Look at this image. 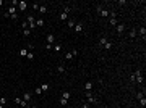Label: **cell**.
<instances>
[{
	"label": "cell",
	"mask_w": 146,
	"mask_h": 108,
	"mask_svg": "<svg viewBox=\"0 0 146 108\" xmlns=\"http://www.w3.org/2000/svg\"><path fill=\"white\" fill-rule=\"evenodd\" d=\"M96 10H97L99 16H102V18H107V16H109V10H107V8H102L101 5H97V7H96Z\"/></svg>",
	"instance_id": "6da1fadb"
},
{
	"label": "cell",
	"mask_w": 146,
	"mask_h": 108,
	"mask_svg": "<svg viewBox=\"0 0 146 108\" xmlns=\"http://www.w3.org/2000/svg\"><path fill=\"white\" fill-rule=\"evenodd\" d=\"M73 31H75V32H78V34L84 32V24H83L81 21H76V24H75V27H73Z\"/></svg>",
	"instance_id": "7a4b0ae2"
},
{
	"label": "cell",
	"mask_w": 146,
	"mask_h": 108,
	"mask_svg": "<svg viewBox=\"0 0 146 108\" xmlns=\"http://www.w3.org/2000/svg\"><path fill=\"white\" fill-rule=\"evenodd\" d=\"M86 102H88V103L91 105V103H97L99 100L96 99V97H92V95H91V92H86Z\"/></svg>",
	"instance_id": "3957f363"
},
{
	"label": "cell",
	"mask_w": 146,
	"mask_h": 108,
	"mask_svg": "<svg viewBox=\"0 0 146 108\" xmlns=\"http://www.w3.org/2000/svg\"><path fill=\"white\" fill-rule=\"evenodd\" d=\"M62 48H63V45L60 44V42H55V44L52 45V50H54L55 53H60V52H62Z\"/></svg>",
	"instance_id": "277c9868"
},
{
	"label": "cell",
	"mask_w": 146,
	"mask_h": 108,
	"mask_svg": "<svg viewBox=\"0 0 146 108\" xmlns=\"http://www.w3.org/2000/svg\"><path fill=\"white\" fill-rule=\"evenodd\" d=\"M46 42H47L49 45H54V44H55V36L52 34V32H50V34H47V36H46Z\"/></svg>",
	"instance_id": "5b68a950"
},
{
	"label": "cell",
	"mask_w": 146,
	"mask_h": 108,
	"mask_svg": "<svg viewBox=\"0 0 146 108\" xmlns=\"http://www.w3.org/2000/svg\"><path fill=\"white\" fill-rule=\"evenodd\" d=\"M133 74H135V81H136L138 84H141V82H143V76H141V71H140V69H136V71L133 73Z\"/></svg>",
	"instance_id": "8992f818"
},
{
	"label": "cell",
	"mask_w": 146,
	"mask_h": 108,
	"mask_svg": "<svg viewBox=\"0 0 146 108\" xmlns=\"http://www.w3.org/2000/svg\"><path fill=\"white\" fill-rule=\"evenodd\" d=\"M18 11H26V8H28V3L26 2H18Z\"/></svg>",
	"instance_id": "52a82bcc"
},
{
	"label": "cell",
	"mask_w": 146,
	"mask_h": 108,
	"mask_svg": "<svg viewBox=\"0 0 146 108\" xmlns=\"http://www.w3.org/2000/svg\"><path fill=\"white\" fill-rule=\"evenodd\" d=\"M115 27H117V32L122 34V32L125 31V27H127V26H125V23H117V26H115Z\"/></svg>",
	"instance_id": "ba28073f"
},
{
	"label": "cell",
	"mask_w": 146,
	"mask_h": 108,
	"mask_svg": "<svg viewBox=\"0 0 146 108\" xmlns=\"http://www.w3.org/2000/svg\"><path fill=\"white\" fill-rule=\"evenodd\" d=\"M41 15H46L47 11H49V8H47V5H39V10H37Z\"/></svg>",
	"instance_id": "9c48e42d"
},
{
	"label": "cell",
	"mask_w": 146,
	"mask_h": 108,
	"mask_svg": "<svg viewBox=\"0 0 146 108\" xmlns=\"http://www.w3.org/2000/svg\"><path fill=\"white\" fill-rule=\"evenodd\" d=\"M136 32H138V34H140L141 37H143V39H145V37H146V27H145V26H141L140 29H136Z\"/></svg>",
	"instance_id": "30bf717a"
},
{
	"label": "cell",
	"mask_w": 146,
	"mask_h": 108,
	"mask_svg": "<svg viewBox=\"0 0 146 108\" xmlns=\"http://www.w3.org/2000/svg\"><path fill=\"white\" fill-rule=\"evenodd\" d=\"M107 42H109V39H107L106 36H102V37L99 39V47H104V45L107 44Z\"/></svg>",
	"instance_id": "8fae6325"
},
{
	"label": "cell",
	"mask_w": 146,
	"mask_h": 108,
	"mask_svg": "<svg viewBox=\"0 0 146 108\" xmlns=\"http://www.w3.org/2000/svg\"><path fill=\"white\" fill-rule=\"evenodd\" d=\"M73 10H75V8H73V7H70V5H63V10H62V11L68 15V13H72Z\"/></svg>",
	"instance_id": "7c38bea8"
},
{
	"label": "cell",
	"mask_w": 146,
	"mask_h": 108,
	"mask_svg": "<svg viewBox=\"0 0 146 108\" xmlns=\"http://www.w3.org/2000/svg\"><path fill=\"white\" fill-rule=\"evenodd\" d=\"M128 34H130V39H136V37H138L136 29H130V31H128Z\"/></svg>",
	"instance_id": "4fadbf2b"
},
{
	"label": "cell",
	"mask_w": 146,
	"mask_h": 108,
	"mask_svg": "<svg viewBox=\"0 0 146 108\" xmlns=\"http://www.w3.org/2000/svg\"><path fill=\"white\" fill-rule=\"evenodd\" d=\"M44 24H46V21H44L42 18L36 19V27H44Z\"/></svg>",
	"instance_id": "5bb4252c"
},
{
	"label": "cell",
	"mask_w": 146,
	"mask_h": 108,
	"mask_svg": "<svg viewBox=\"0 0 146 108\" xmlns=\"http://www.w3.org/2000/svg\"><path fill=\"white\" fill-rule=\"evenodd\" d=\"M57 73H58V74H63V73H65V66H63L62 63L57 66Z\"/></svg>",
	"instance_id": "9a60e30c"
},
{
	"label": "cell",
	"mask_w": 146,
	"mask_h": 108,
	"mask_svg": "<svg viewBox=\"0 0 146 108\" xmlns=\"http://www.w3.org/2000/svg\"><path fill=\"white\" fill-rule=\"evenodd\" d=\"M58 19H60V21H65V19H68V15H67V13H63V11H60Z\"/></svg>",
	"instance_id": "2e32d148"
},
{
	"label": "cell",
	"mask_w": 146,
	"mask_h": 108,
	"mask_svg": "<svg viewBox=\"0 0 146 108\" xmlns=\"http://www.w3.org/2000/svg\"><path fill=\"white\" fill-rule=\"evenodd\" d=\"M75 24H76V21H75V19H72V18H68V27H70V29H73V27H75Z\"/></svg>",
	"instance_id": "e0dca14e"
},
{
	"label": "cell",
	"mask_w": 146,
	"mask_h": 108,
	"mask_svg": "<svg viewBox=\"0 0 146 108\" xmlns=\"http://www.w3.org/2000/svg\"><path fill=\"white\" fill-rule=\"evenodd\" d=\"M84 89H86V92H91V89H92V82H86V84H84Z\"/></svg>",
	"instance_id": "ac0fdd59"
},
{
	"label": "cell",
	"mask_w": 146,
	"mask_h": 108,
	"mask_svg": "<svg viewBox=\"0 0 146 108\" xmlns=\"http://www.w3.org/2000/svg\"><path fill=\"white\" fill-rule=\"evenodd\" d=\"M70 97H72V94H70V92H67V90L62 94V99H65V100H70Z\"/></svg>",
	"instance_id": "d6986e66"
},
{
	"label": "cell",
	"mask_w": 146,
	"mask_h": 108,
	"mask_svg": "<svg viewBox=\"0 0 146 108\" xmlns=\"http://www.w3.org/2000/svg\"><path fill=\"white\" fill-rule=\"evenodd\" d=\"M41 89H42V92H44V94H46L47 90H49V84H47V82H44V84H42V86H41Z\"/></svg>",
	"instance_id": "ffe728a7"
},
{
	"label": "cell",
	"mask_w": 146,
	"mask_h": 108,
	"mask_svg": "<svg viewBox=\"0 0 146 108\" xmlns=\"http://www.w3.org/2000/svg\"><path fill=\"white\" fill-rule=\"evenodd\" d=\"M34 92H36V95H39V97H41V95H44V92H42V89H41V87H36V89H34Z\"/></svg>",
	"instance_id": "44dd1931"
},
{
	"label": "cell",
	"mask_w": 146,
	"mask_h": 108,
	"mask_svg": "<svg viewBox=\"0 0 146 108\" xmlns=\"http://www.w3.org/2000/svg\"><path fill=\"white\" fill-rule=\"evenodd\" d=\"M23 100H24V102H29V100H31V94H29V92H26V94L23 95Z\"/></svg>",
	"instance_id": "7402d4cb"
},
{
	"label": "cell",
	"mask_w": 146,
	"mask_h": 108,
	"mask_svg": "<svg viewBox=\"0 0 146 108\" xmlns=\"http://www.w3.org/2000/svg\"><path fill=\"white\" fill-rule=\"evenodd\" d=\"M7 102H8L7 97H0V105H3V107H5V105H7Z\"/></svg>",
	"instance_id": "603a6c76"
},
{
	"label": "cell",
	"mask_w": 146,
	"mask_h": 108,
	"mask_svg": "<svg viewBox=\"0 0 146 108\" xmlns=\"http://www.w3.org/2000/svg\"><path fill=\"white\" fill-rule=\"evenodd\" d=\"M110 26H117V18H109Z\"/></svg>",
	"instance_id": "cb8c5ba5"
},
{
	"label": "cell",
	"mask_w": 146,
	"mask_h": 108,
	"mask_svg": "<svg viewBox=\"0 0 146 108\" xmlns=\"http://www.w3.org/2000/svg\"><path fill=\"white\" fill-rule=\"evenodd\" d=\"M65 60H73V55H72V52H67V53H65Z\"/></svg>",
	"instance_id": "d4e9b609"
},
{
	"label": "cell",
	"mask_w": 146,
	"mask_h": 108,
	"mask_svg": "<svg viewBox=\"0 0 146 108\" xmlns=\"http://www.w3.org/2000/svg\"><path fill=\"white\" fill-rule=\"evenodd\" d=\"M102 48H104V50H110V48H112V42H107V44L104 45Z\"/></svg>",
	"instance_id": "484cf974"
},
{
	"label": "cell",
	"mask_w": 146,
	"mask_h": 108,
	"mask_svg": "<svg viewBox=\"0 0 146 108\" xmlns=\"http://www.w3.org/2000/svg\"><path fill=\"white\" fill-rule=\"evenodd\" d=\"M26 58H28V60H34V53H33V52H28Z\"/></svg>",
	"instance_id": "4316f807"
},
{
	"label": "cell",
	"mask_w": 146,
	"mask_h": 108,
	"mask_svg": "<svg viewBox=\"0 0 146 108\" xmlns=\"http://www.w3.org/2000/svg\"><path fill=\"white\" fill-rule=\"evenodd\" d=\"M19 55H21V56H26V55H28V50H26V48H21V50H19Z\"/></svg>",
	"instance_id": "83f0119b"
},
{
	"label": "cell",
	"mask_w": 146,
	"mask_h": 108,
	"mask_svg": "<svg viewBox=\"0 0 146 108\" xmlns=\"http://www.w3.org/2000/svg\"><path fill=\"white\" fill-rule=\"evenodd\" d=\"M60 105H62V107H67V105H68V100H65V99H60Z\"/></svg>",
	"instance_id": "f1b7e54d"
},
{
	"label": "cell",
	"mask_w": 146,
	"mask_h": 108,
	"mask_svg": "<svg viewBox=\"0 0 146 108\" xmlns=\"http://www.w3.org/2000/svg\"><path fill=\"white\" fill-rule=\"evenodd\" d=\"M10 19H11V21H18V13L11 15V16H10Z\"/></svg>",
	"instance_id": "f546056e"
},
{
	"label": "cell",
	"mask_w": 146,
	"mask_h": 108,
	"mask_svg": "<svg viewBox=\"0 0 146 108\" xmlns=\"http://www.w3.org/2000/svg\"><path fill=\"white\" fill-rule=\"evenodd\" d=\"M136 99H138V100L145 99V94H143V92H138V94H136Z\"/></svg>",
	"instance_id": "4dcf8cb0"
},
{
	"label": "cell",
	"mask_w": 146,
	"mask_h": 108,
	"mask_svg": "<svg viewBox=\"0 0 146 108\" xmlns=\"http://www.w3.org/2000/svg\"><path fill=\"white\" fill-rule=\"evenodd\" d=\"M29 34H31V31H29V29H23V36H24V37H28Z\"/></svg>",
	"instance_id": "1f68e13d"
},
{
	"label": "cell",
	"mask_w": 146,
	"mask_h": 108,
	"mask_svg": "<svg viewBox=\"0 0 146 108\" xmlns=\"http://www.w3.org/2000/svg\"><path fill=\"white\" fill-rule=\"evenodd\" d=\"M72 55H73V58L78 56V50H76V48H72Z\"/></svg>",
	"instance_id": "d6a6232c"
},
{
	"label": "cell",
	"mask_w": 146,
	"mask_h": 108,
	"mask_svg": "<svg viewBox=\"0 0 146 108\" xmlns=\"http://www.w3.org/2000/svg\"><path fill=\"white\" fill-rule=\"evenodd\" d=\"M31 8L37 11V10H39V3H33V5H31Z\"/></svg>",
	"instance_id": "836d02e7"
},
{
	"label": "cell",
	"mask_w": 146,
	"mask_h": 108,
	"mask_svg": "<svg viewBox=\"0 0 146 108\" xmlns=\"http://www.w3.org/2000/svg\"><path fill=\"white\" fill-rule=\"evenodd\" d=\"M138 102H140L141 107H145V105H146V99H141V100H138Z\"/></svg>",
	"instance_id": "e575fe53"
},
{
	"label": "cell",
	"mask_w": 146,
	"mask_h": 108,
	"mask_svg": "<svg viewBox=\"0 0 146 108\" xmlns=\"http://www.w3.org/2000/svg\"><path fill=\"white\" fill-rule=\"evenodd\" d=\"M81 108H89V103H88V102H84V103H83V107Z\"/></svg>",
	"instance_id": "d590c367"
},
{
	"label": "cell",
	"mask_w": 146,
	"mask_h": 108,
	"mask_svg": "<svg viewBox=\"0 0 146 108\" xmlns=\"http://www.w3.org/2000/svg\"><path fill=\"white\" fill-rule=\"evenodd\" d=\"M19 102H21V99H19V97H16V99H15V103H16V105H19Z\"/></svg>",
	"instance_id": "8d00e7d4"
},
{
	"label": "cell",
	"mask_w": 146,
	"mask_h": 108,
	"mask_svg": "<svg viewBox=\"0 0 146 108\" xmlns=\"http://www.w3.org/2000/svg\"><path fill=\"white\" fill-rule=\"evenodd\" d=\"M29 108H37V107H36V105H33V107H29Z\"/></svg>",
	"instance_id": "74e56055"
},
{
	"label": "cell",
	"mask_w": 146,
	"mask_h": 108,
	"mask_svg": "<svg viewBox=\"0 0 146 108\" xmlns=\"http://www.w3.org/2000/svg\"><path fill=\"white\" fill-rule=\"evenodd\" d=\"M0 5H3V0H0Z\"/></svg>",
	"instance_id": "f35d334b"
},
{
	"label": "cell",
	"mask_w": 146,
	"mask_h": 108,
	"mask_svg": "<svg viewBox=\"0 0 146 108\" xmlns=\"http://www.w3.org/2000/svg\"><path fill=\"white\" fill-rule=\"evenodd\" d=\"M0 108H5V107H3V105H0Z\"/></svg>",
	"instance_id": "ab89813d"
},
{
	"label": "cell",
	"mask_w": 146,
	"mask_h": 108,
	"mask_svg": "<svg viewBox=\"0 0 146 108\" xmlns=\"http://www.w3.org/2000/svg\"><path fill=\"white\" fill-rule=\"evenodd\" d=\"M0 15H2V10H0Z\"/></svg>",
	"instance_id": "60d3db41"
}]
</instances>
